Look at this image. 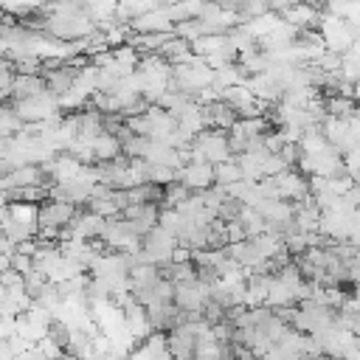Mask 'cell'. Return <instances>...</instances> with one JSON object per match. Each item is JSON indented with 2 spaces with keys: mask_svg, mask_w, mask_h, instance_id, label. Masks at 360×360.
<instances>
[{
  "mask_svg": "<svg viewBox=\"0 0 360 360\" xmlns=\"http://www.w3.org/2000/svg\"><path fill=\"white\" fill-rule=\"evenodd\" d=\"M242 239H248V231H245L242 219L225 222V242H228V245H236V242H242Z\"/></svg>",
  "mask_w": 360,
  "mask_h": 360,
  "instance_id": "cell-28",
  "label": "cell"
},
{
  "mask_svg": "<svg viewBox=\"0 0 360 360\" xmlns=\"http://www.w3.org/2000/svg\"><path fill=\"white\" fill-rule=\"evenodd\" d=\"M352 98H354V104L360 107V82H354V84H352Z\"/></svg>",
  "mask_w": 360,
  "mask_h": 360,
  "instance_id": "cell-30",
  "label": "cell"
},
{
  "mask_svg": "<svg viewBox=\"0 0 360 360\" xmlns=\"http://www.w3.org/2000/svg\"><path fill=\"white\" fill-rule=\"evenodd\" d=\"M70 335H73V326L68 323V321H62V318H56V315H51L48 318V323H45V340L59 352V354H68V346H70Z\"/></svg>",
  "mask_w": 360,
  "mask_h": 360,
  "instance_id": "cell-14",
  "label": "cell"
},
{
  "mask_svg": "<svg viewBox=\"0 0 360 360\" xmlns=\"http://www.w3.org/2000/svg\"><path fill=\"white\" fill-rule=\"evenodd\" d=\"M239 180H245V177H242V169H239L236 158H228V160H222V163L214 166V186L228 188V186H233Z\"/></svg>",
  "mask_w": 360,
  "mask_h": 360,
  "instance_id": "cell-19",
  "label": "cell"
},
{
  "mask_svg": "<svg viewBox=\"0 0 360 360\" xmlns=\"http://www.w3.org/2000/svg\"><path fill=\"white\" fill-rule=\"evenodd\" d=\"M357 343H360V335H357Z\"/></svg>",
  "mask_w": 360,
  "mask_h": 360,
  "instance_id": "cell-31",
  "label": "cell"
},
{
  "mask_svg": "<svg viewBox=\"0 0 360 360\" xmlns=\"http://www.w3.org/2000/svg\"><path fill=\"white\" fill-rule=\"evenodd\" d=\"M56 360H59V357H56Z\"/></svg>",
  "mask_w": 360,
  "mask_h": 360,
  "instance_id": "cell-32",
  "label": "cell"
},
{
  "mask_svg": "<svg viewBox=\"0 0 360 360\" xmlns=\"http://www.w3.org/2000/svg\"><path fill=\"white\" fill-rule=\"evenodd\" d=\"M129 31H132V34H172V31H174V22H172L166 6H160V8H155V11H146V14L135 17V20L129 22Z\"/></svg>",
  "mask_w": 360,
  "mask_h": 360,
  "instance_id": "cell-8",
  "label": "cell"
},
{
  "mask_svg": "<svg viewBox=\"0 0 360 360\" xmlns=\"http://www.w3.org/2000/svg\"><path fill=\"white\" fill-rule=\"evenodd\" d=\"M340 79L354 84L360 82V39H354L343 53H340Z\"/></svg>",
  "mask_w": 360,
  "mask_h": 360,
  "instance_id": "cell-16",
  "label": "cell"
},
{
  "mask_svg": "<svg viewBox=\"0 0 360 360\" xmlns=\"http://www.w3.org/2000/svg\"><path fill=\"white\" fill-rule=\"evenodd\" d=\"M42 3L45 0H0V11L8 14V17H14V20H25L34 11H39Z\"/></svg>",
  "mask_w": 360,
  "mask_h": 360,
  "instance_id": "cell-20",
  "label": "cell"
},
{
  "mask_svg": "<svg viewBox=\"0 0 360 360\" xmlns=\"http://www.w3.org/2000/svg\"><path fill=\"white\" fill-rule=\"evenodd\" d=\"M124 326H127V332H129L132 340H143L146 335H152L149 321H146V309L138 301H132V304L124 307Z\"/></svg>",
  "mask_w": 360,
  "mask_h": 360,
  "instance_id": "cell-13",
  "label": "cell"
},
{
  "mask_svg": "<svg viewBox=\"0 0 360 360\" xmlns=\"http://www.w3.org/2000/svg\"><path fill=\"white\" fill-rule=\"evenodd\" d=\"M278 22H281V17L276 14V11H264V14H259V17H250V20H245L242 22V28L259 42L262 37H267V34H273L276 28H278Z\"/></svg>",
  "mask_w": 360,
  "mask_h": 360,
  "instance_id": "cell-15",
  "label": "cell"
},
{
  "mask_svg": "<svg viewBox=\"0 0 360 360\" xmlns=\"http://www.w3.org/2000/svg\"><path fill=\"white\" fill-rule=\"evenodd\" d=\"M158 214H160V208L152 205V202H146V205H127L121 211V217L132 222V228H135L138 236H146L158 225Z\"/></svg>",
  "mask_w": 360,
  "mask_h": 360,
  "instance_id": "cell-11",
  "label": "cell"
},
{
  "mask_svg": "<svg viewBox=\"0 0 360 360\" xmlns=\"http://www.w3.org/2000/svg\"><path fill=\"white\" fill-rule=\"evenodd\" d=\"M76 211H79V205H73V202L45 200L37 214V228H68L70 219L76 217Z\"/></svg>",
  "mask_w": 360,
  "mask_h": 360,
  "instance_id": "cell-6",
  "label": "cell"
},
{
  "mask_svg": "<svg viewBox=\"0 0 360 360\" xmlns=\"http://www.w3.org/2000/svg\"><path fill=\"white\" fill-rule=\"evenodd\" d=\"M39 93H45L42 76H34V73H14L8 101H22V98H31V96H39Z\"/></svg>",
  "mask_w": 360,
  "mask_h": 360,
  "instance_id": "cell-12",
  "label": "cell"
},
{
  "mask_svg": "<svg viewBox=\"0 0 360 360\" xmlns=\"http://www.w3.org/2000/svg\"><path fill=\"white\" fill-rule=\"evenodd\" d=\"M343 169L354 183H360V146H354L343 155Z\"/></svg>",
  "mask_w": 360,
  "mask_h": 360,
  "instance_id": "cell-27",
  "label": "cell"
},
{
  "mask_svg": "<svg viewBox=\"0 0 360 360\" xmlns=\"http://www.w3.org/2000/svg\"><path fill=\"white\" fill-rule=\"evenodd\" d=\"M8 267H11V270H17V273L25 278V276L34 270V256H28V253H22V250H17V248H14V250L8 253Z\"/></svg>",
  "mask_w": 360,
  "mask_h": 360,
  "instance_id": "cell-25",
  "label": "cell"
},
{
  "mask_svg": "<svg viewBox=\"0 0 360 360\" xmlns=\"http://www.w3.org/2000/svg\"><path fill=\"white\" fill-rule=\"evenodd\" d=\"M278 17H281L287 25H292L295 31H304V28H318L321 8L312 6V3H292V6H287Z\"/></svg>",
  "mask_w": 360,
  "mask_h": 360,
  "instance_id": "cell-10",
  "label": "cell"
},
{
  "mask_svg": "<svg viewBox=\"0 0 360 360\" xmlns=\"http://www.w3.org/2000/svg\"><path fill=\"white\" fill-rule=\"evenodd\" d=\"M45 287H48V278H45L42 273H37V270H31V273L22 278V290H25V295L31 298V304L45 292Z\"/></svg>",
  "mask_w": 360,
  "mask_h": 360,
  "instance_id": "cell-24",
  "label": "cell"
},
{
  "mask_svg": "<svg viewBox=\"0 0 360 360\" xmlns=\"http://www.w3.org/2000/svg\"><path fill=\"white\" fill-rule=\"evenodd\" d=\"M315 31L321 34L323 48L332 51V53H343V51L357 39L354 25H352L349 20L335 17V14H326V11H321V20H318V28H315Z\"/></svg>",
  "mask_w": 360,
  "mask_h": 360,
  "instance_id": "cell-1",
  "label": "cell"
},
{
  "mask_svg": "<svg viewBox=\"0 0 360 360\" xmlns=\"http://www.w3.org/2000/svg\"><path fill=\"white\" fill-rule=\"evenodd\" d=\"M14 360H53V357H48V354H45V352H42V349L34 343V346H28L25 352H20Z\"/></svg>",
  "mask_w": 360,
  "mask_h": 360,
  "instance_id": "cell-29",
  "label": "cell"
},
{
  "mask_svg": "<svg viewBox=\"0 0 360 360\" xmlns=\"http://www.w3.org/2000/svg\"><path fill=\"white\" fill-rule=\"evenodd\" d=\"M239 214H242V202L233 200V197H225V200L219 202V208H217V219H219V222L239 219Z\"/></svg>",
  "mask_w": 360,
  "mask_h": 360,
  "instance_id": "cell-26",
  "label": "cell"
},
{
  "mask_svg": "<svg viewBox=\"0 0 360 360\" xmlns=\"http://www.w3.org/2000/svg\"><path fill=\"white\" fill-rule=\"evenodd\" d=\"M270 180H273L276 197L284 202H301L309 197V177H304L298 169H284L281 174H276Z\"/></svg>",
  "mask_w": 360,
  "mask_h": 360,
  "instance_id": "cell-4",
  "label": "cell"
},
{
  "mask_svg": "<svg viewBox=\"0 0 360 360\" xmlns=\"http://www.w3.org/2000/svg\"><path fill=\"white\" fill-rule=\"evenodd\" d=\"M90 146H93V160L96 163H107V160H115L121 155V141L112 132H101Z\"/></svg>",
  "mask_w": 360,
  "mask_h": 360,
  "instance_id": "cell-17",
  "label": "cell"
},
{
  "mask_svg": "<svg viewBox=\"0 0 360 360\" xmlns=\"http://www.w3.org/2000/svg\"><path fill=\"white\" fill-rule=\"evenodd\" d=\"M37 214H39V205H34V202H8V214L6 217L37 231Z\"/></svg>",
  "mask_w": 360,
  "mask_h": 360,
  "instance_id": "cell-21",
  "label": "cell"
},
{
  "mask_svg": "<svg viewBox=\"0 0 360 360\" xmlns=\"http://www.w3.org/2000/svg\"><path fill=\"white\" fill-rule=\"evenodd\" d=\"M14 107V112L20 115L22 124H42V121H51L56 115H62L59 110V101L48 93H39V96H31V98H22V101H8Z\"/></svg>",
  "mask_w": 360,
  "mask_h": 360,
  "instance_id": "cell-3",
  "label": "cell"
},
{
  "mask_svg": "<svg viewBox=\"0 0 360 360\" xmlns=\"http://www.w3.org/2000/svg\"><path fill=\"white\" fill-rule=\"evenodd\" d=\"M321 132L326 138L329 146H335L340 155H346L349 149H354V138H352V129H349V121L346 118H332L326 115L321 121Z\"/></svg>",
  "mask_w": 360,
  "mask_h": 360,
  "instance_id": "cell-9",
  "label": "cell"
},
{
  "mask_svg": "<svg viewBox=\"0 0 360 360\" xmlns=\"http://www.w3.org/2000/svg\"><path fill=\"white\" fill-rule=\"evenodd\" d=\"M0 233H3L14 248L37 236V231H34V228H25V225H20V222H14V219H8V217H3V219H0Z\"/></svg>",
  "mask_w": 360,
  "mask_h": 360,
  "instance_id": "cell-22",
  "label": "cell"
},
{
  "mask_svg": "<svg viewBox=\"0 0 360 360\" xmlns=\"http://www.w3.org/2000/svg\"><path fill=\"white\" fill-rule=\"evenodd\" d=\"M174 248H177V239H174L172 233H166L163 228L155 225V228L141 239L138 259H141V262H149V264H155V267H160V264H169V262H172Z\"/></svg>",
  "mask_w": 360,
  "mask_h": 360,
  "instance_id": "cell-2",
  "label": "cell"
},
{
  "mask_svg": "<svg viewBox=\"0 0 360 360\" xmlns=\"http://www.w3.org/2000/svg\"><path fill=\"white\" fill-rule=\"evenodd\" d=\"M354 110H357V104L352 96H326L323 98V112L332 118H349Z\"/></svg>",
  "mask_w": 360,
  "mask_h": 360,
  "instance_id": "cell-23",
  "label": "cell"
},
{
  "mask_svg": "<svg viewBox=\"0 0 360 360\" xmlns=\"http://www.w3.org/2000/svg\"><path fill=\"white\" fill-rule=\"evenodd\" d=\"M205 301H208V287L200 284L197 278L174 284V307H177L180 312H194V315H200V309L205 307Z\"/></svg>",
  "mask_w": 360,
  "mask_h": 360,
  "instance_id": "cell-7",
  "label": "cell"
},
{
  "mask_svg": "<svg viewBox=\"0 0 360 360\" xmlns=\"http://www.w3.org/2000/svg\"><path fill=\"white\" fill-rule=\"evenodd\" d=\"M177 183H183L191 194L205 191L214 186V166L205 160H188L177 169Z\"/></svg>",
  "mask_w": 360,
  "mask_h": 360,
  "instance_id": "cell-5",
  "label": "cell"
},
{
  "mask_svg": "<svg viewBox=\"0 0 360 360\" xmlns=\"http://www.w3.org/2000/svg\"><path fill=\"white\" fill-rule=\"evenodd\" d=\"M177 180V169L172 166H163V163H146L143 160V183H152V186H169Z\"/></svg>",
  "mask_w": 360,
  "mask_h": 360,
  "instance_id": "cell-18",
  "label": "cell"
}]
</instances>
